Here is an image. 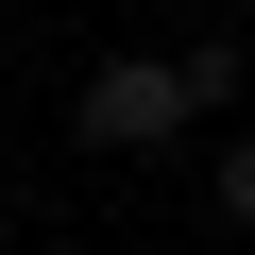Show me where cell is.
<instances>
[{"instance_id": "cell-2", "label": "cell", "mask_w": 255, "mask_h": 255, "mask_svg": "<svg viewBox=\"0 0 255 255\" xmlns=\"http://www.w3.org/2000/svg\"><path fill=\"white\" fill-rule=\"evenodd\" d=\"M204 204H221V221H255V119H238L221 153H204Z\"/></svg>"}, {"instance_id": "cell-1", "label": "cell", "mask_w": 255, "mask_h": 255, "mask_svg": "<svg viewBox=\"0 0 255 255\" xmlns=\"http://www.w3.org/2000/svg\"><path fill=\"white\" fill-rule=\"evenodd\" d=\"M221 102H238V34H187V51H119V68H85L68 136H85V153H187V119H221Z\"/></svg>"}]
</instances>
